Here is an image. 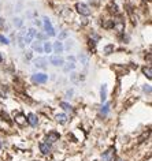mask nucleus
Returning <instances> with one entry per match:
<instances>
[{"instance_id":"obj_8","label":"nucleus","mask_w":152,"mask_h":161,"mask_svg":"<svg viewBox=\"0 0 152 161\" xmlns=\"http://www.w3.org/2000/svg\"><path fill=\"white\" fill-rule=\"evenodd\" d=\"M26 122H28L32 127H36L37 123H39V119H37V116L34 115V113H29L28 118H26Z\"/></svg>"},{"instance_id":"obj_30","label":"nucleus","mask_w":152,"mask_h":161,"mask_svg":"<svg viewBox=\"0 0 152 161\" xmlns=\"http://www.w3.org/2000/svg\"><path fill=\"white\" fill-rule=\"evenodd\" d=\"M116 161H124V160H121V159H118V160H116Z\"/></svg>"},{"instance_id":"obj_6","label":"nucleus","mask_w":152,"mask_h":161,"mask_svg":"<svg viewBox=\"0 0 152 161\" xmlns=\"http://www.w3.org/2000/svg\"><path fill=\"white\" fill-rule=\"evenodd\" d=\"M34 36H36V30H34V29H29L28 31H25V36H23V42H25V44L32 42V40H33Z\"/></svg>"},{"instance_id":"obj_22","label":"nucleus","mask_w":152,"mask_h":161,"mask_svg":"<svg viewBox=\"0 0 152 161\" xmlns=\"http://www.w3.org/2000/svg\"><path fill=\"white\" fill-rule=\"evenodd\" d=\"M0 42L6 44V45H8V44H10V41H8L7 37H4V36H2V34H0Z\"/></svg>"},{"instance_id":"obj_16","label":"nucleus","mask_w":152,"mask_h":161,"mask_svg":"<svg viewBox=\"0 0 152 161\" xmlns=\"http://www.w3.org/2000/svg\"><path fill=\"white\" fill-rule=\"evenodd\" d=\"M69 61L70 63L67 64V66L65 67V70H67V71H69V70H73L75 67V63H74V57L73 56H69Z\"/></svg>"},{"instance_id":"obj_29","label":"nucleus","mask_w":152,"mask_h":161,"mask_svg":"<svg viewBox=\"0 0 152 161\" xmlns=\"http://www.w3.org/2000/svg\"><path fill=\"white\" fill-rule=\"evenodd\" d=\"M2 61H3V55L0 53V63H2Z\"/></svg>"},{"instance_id":"obj_26","label":"nucleus","mask_w":152,"mask_h":161,"mask_svg":"<svg viewBox=\"0 0 152 161\" xmlns=\"http://www.w3.org/2000/svg\"><path fill=\"white\" fill-rule=\"evenodd\" d=\"M142 90H144V92H148V94H150V93H151V86H150V85H145V86L142 87Z\"/></svg>"},{"instance_id":"obj_19","label":"nucleus","mask_w":152,"mask_h":161,"mask_svg":"<svg viewBox=\"0 0 152 161\" xmlns=\"http://www.w3.org/2000/svg\"><path fill=\"white\" fill-rule=\"evenodd\" d=\"M32 46H33V49H34V51H37V52H43V45H41V42H40V41L34 42Z\"/></svg>"},{"instance_id":"obj_9","label":"nucleus","mask_w":152,"mask_h":161,"mask_svg":"<svg viewBox=\"0 0 152 161\" xmlns=\"http://www.w3.org/2000/svg\"><path fill=\"white\" fill-rule=\"evenodd\" d=\"M51 63L54 64V66L59 67V66H63L65 60H63V57H60L59 55H55V56H52V57H51Z\"/></svg>"},{"instance_id":"obj_15","label":"nucleus","mask_w":152,"mask_h":161,"mask_svg":"<svg viewBox=\"0 0 152 161\" xmlns=\"http://www.w3.org/2000/svg\"><path fill=\"white\" fill-rule=\"evenodd\" d=\"M15 122L18 123V124L22 126V124H25V123H26V118L22 115V113H18V115L15 116Z\"/></svg>"},{"instance_id":"obj_18","label":"nucleus","mask_w":152,"mask_h":161,"mask_svg":"<svg viewBox=\"0 0 152 161\" xmlns=\"http://www.w3.org/2000/svg\"><path fill=\"white\" fill-rule=\"evenodd\" d=\"M43 52H45V53H51L52 52V46H51V44L49 42H45L43 45Z\"/></svg>"},{"instance_id":"obj_5","label":"nucleus","mask_w":152,"mask_h":161,"mask_svg":"<svg viewBox=\"0 0 152 161\" xmlns=\"http://www.w3.org/2000/svg\"><path fill=\"white\" fill-rule=\"evenodd\" d=\"M59 138H60V135H59V134H58V133H55V131H51V133H48V134H47V137H45V142L51 145V143L56 142Z\"/></svg>"},{"instance_id":"obj_13","label":"nucleus","mask_w":152,"mask_h":161,"mask_svg":"<svg viewBox=\"0 0 152 161\" xmlns=\"http://www.w3.org/2000/svg\"><path fill=\"white\" fill-rule=\"evenodd\" d=\"M114 27H115V30H118V31H124V29H125V22H124V20H118V22H114Z\"/></svg>"},{"instance_id":"obj_14","label":"nucleus","mask_w":152,"mask_h":161,"mask_svg":"<svg viewBox=\"0 0 152 161\" xmlns=\"http://www.w3.org/2000/svg\"><path fill=\"white\" fill-rule=\"evenodd\" d=\"M54 52H56V53H60V52H63V45L60 41H56V42L54 44Z\"/></svg>"},{"instance_id":"obj_27","label":"nucleus","mask_w":152,"mask_h":161,"mask_svg":"<svg viewBox=\"0 0 152 161\" xmlns=\"http://www.w3.org/2000/svg\"><path fill=\"white\" fill-rule=\"evenodd\" d=\"M3 26H4V19H2V18H0V29H2Z\"/></svg>"},{"instance_id":"obj_28","label":"nucleus","mask_w":152,"mask_h":161,"mask_svg":"<svg viewBox=\"0 0 152 161\" xmlns=\"http://www.w3.org/2000/svg\"><path fill=\"white\" fill-rule=\"evenodd\" d=\"M66 94H67V97H71V94H73V90H69V92H67Z\"/></svg>"},{"instance_id":"obj_20","label":"nucleus","mask_w":152,"mask_h":161,"mask_svg":"<svg viewBox=\"0 0 152 161\" xmlns=\"http://www.w3.org/2000/svg\"><path fill=\"white\" fill-rule=\"evenodd\" d=\"M142 72H144V75L148 78V79H151V67H144V70H142Z\"/></svg>"},{"instance_id":"obj_11","label":"nucleus","mask_w":152,"mask_h":161,"mask_svg":"<svg viewBox=\"0 0 152 161\" xmlns=\"http://www.w3.org/2000/svg\"><path fill=\"white\" fill-rule=\"evenodd\" d=\"M100 98H101V101H106V98H107V85L106 83H103L100 87Z\"/></svg>"},{"instance_id":"obj_10","label":"nucleus","mask_w":152,"mask_h":161,"mask_svg":"<svg viewBox=\"0 0 152 161\" xmlns=\"http://www.w3.org/2000/svg\"><path fill=\"white\" fill-rule=\"evenodd\" d=\"M34 66L39 67V68H45L47 67V60L44 59V57H37V59L34 60Z\"/></svg>"},{"instance_id":"obj_23","label":"nucleus","mask_w":152,"mask_h":161,"mask_svg":"<svg viewBox=\"0 0 152 161\" xmlns=\"http://www.w3.org/2000/svg\"><path fill=\"white\" fill-rule=\"evenodd\" d=\"M108 109H110V105H108V104H106L103 108H101V112H103L104 115H107V113H108Z\"/></svg>"},{"instance_id":"obj_21","label":"nucleus","mask_w":152,"mask_h":161,"mask_svg":"<svg viewBox=\"0 0 152 161\" xmlns=\"http://www.w3.org/2000/svg\"><path fill=\"white\" fill-rule=\"evenodd\" d=\"M104 52H106V55H110L114 52V45H107L104 46Z\"/></svg>"},{"instance_id":"obj_4","label":"nucleus","mask_w":152,"mask_h":161,"mask_svg":"<svg viewBox=\"0 0 152 161\" xmlns=\"http://www.w3.org/2000/svg\"><path fill=\"white\" fill-rule=\"evenodd\" d=\"M48 81V77H47V74H34L33 77H32V82L33 83H45V82Z\"/></svg>"},{"instance_id":"obj_7","label":"nucleus","mask_w":152,"mask_h":161,"mask_svg":"<svg viewBox=\"0 0 152 161\" xmlns=\"http://www.w3.org/2000/svg\"><path fill=\"white\" fill-rule=\"evenodd\" d=\"M39 148H40V152H41L43 154H49L51 153V145H49V143H47V142H41L39 145Z\"/></svg>"},{"instance_id":"obj_1","label":"nucleus","mask_w":152,"mask_h":161,"mask_svg":"<svg viewBox=\"0 0 152 161\" xmlns=\"http://www.w3.org/2000/svg\"><path fill=\"white\" fill-rule=\"evenodd\" d=\"M44 30H45L47 36H51V37H54V36H55L54 26H52L51 20H49L48 18H44Z\"/></svg>"},{"instance_id":"obj_12","label":"nucleus","mask_w":152,"mask_h":161,"mask_svg":"<svg viewBox=\"0 0 152 161\" xmlns=\"http://www.w3.org/2000/svg\"><path fill=\"white\" fill-rule=\"evenodd\" d=\"M56 120L60 123V124H65V123L69 120V118H67L66 113H58L56 115Z\"/></svg>"},{"instance_id":"obj_17","label":"nucleus","mask_w":152,"mask_h":161,"mask_svg":"<svg viewBox=\"0 0 152 161\" xmlns=\"http://www.w3.org/2000/svg\"><path fill=\"white\" fill-rule=\"evenodd\" d=\"M59 105H60V108H62V109L67 111V112H71V111H73V107L69 104V102H60Z\"/></svg>"},{"instance_id":"obj_25","label":"nucleus","mask_w":152,"mask_h":161,"mask_svg":"<svg viewBox=\"0 0 152 161\" xmlns=\"http://www.w3.org/2000/svg\"><path fill=\"white\" fill-rule=\"evenodd\" d=\"M14 25H15V26H21L22 25V20L19 19V18H15V19H14Z\"/></svg>"},{"instance_id":"obj_2","label":"nucleus","mask_w":152,"mask_h":161,"mask_svg":"<svg viewBox=\"0 0 152 161\" xmlns=\"http://www.w3.org/2000/svg\"><path fill=\"white\" fill-rule=\"evenodd\" d=\"M115 159V149L110 148L108 150H106L103 154H101V161H114Z\"/></svg>"},{"instance_id":"obj_24","label":"nucleus","mask_w":152,"mask_h":161,"mask_svg":"<svg viewBox=\"0 0 152 161\" xmlns=\"http://www.w3.org/2000/svg\"><path fill=\"white\" fill-rule=\"evenodd\" d=\"M80 59L82 60V64H84V66H86V64H88V57L84 56V55H80Z\"/></svg>"},{"instance_id":"obj_3","label":"nucleus","mask_w":152,"mask_h":161,"mask_svg":"<svg viewBox=\"0 0 152 161\" xmlns=\"http://www.w3.org/2000/svg\"><path fill=\"white\" fill-rule=\"evenodd\" d=\"M75 8H77V11L81 14V15H84V16L90 15V8L88 7L85 3H78V4L75 5Z\"/></svg>"}]
</instances>
